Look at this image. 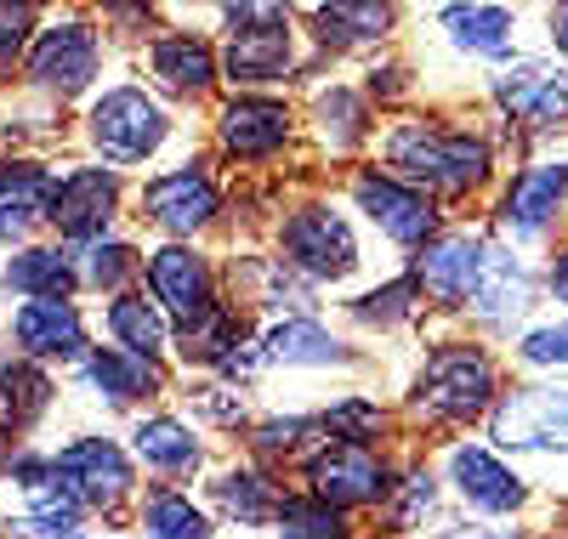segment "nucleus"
<instances>
[{
	"instance_id": "29",
	"label": "nucleus",
	"mask_w": 568,
	"mask_h": 539,
	"mask_svg": "<svg viewBox=\"0 0 568 539\" xmlns=\"http://www.w3.org/2000/svg\"><path fill=\"white\" fill-rule=\"evenodd\" d=\"M484 244H489V227L484 222H449L426 251H415L404 262V273L415 278L426 313H433L438 324H460L466 313V296L471 284H478V262H484Z\"/></svg>"
},
{
	"instance_id": "30",
	"label": "nucleus",
	"mask_w": 568,
	"mask_h": 539,
	"mask_svg": "<svg viewBox=\"0 0 568 539\" xmlns=\"http://www.w3.org/2000/svg\"><path fill=\"white\" fill-rule=\"evenodd\" d=\"M329 318H336L358 347H369V340H409V347H420V335L433 329V313H426L415 278L398 267V273H382L375 284L353 289L347 302L329 307Z\"/></svg>"
},
{
	"instance_id": "23",
	"label": "nucleus",
	"mask_w": 568,
	"mask_h": 539,
	"mask_svg": "<svg viewBox=\"0 0 568 539\" xmlns=\"http://www.w3.org/2000/svg\"><path fill=\"white\" fill-rule=\"evenodd\" d=\"M222 251V284H227V302L240 307L245 318L256 324H273V318H307V313H329V302L307 278H296L284 267L267 238H227L216 244Z\"/></svg>"
},
{
	"instance_id": "1",
	"label": "nucleus",
	"mask_w": 568,
	"mask_h": 539,
	"mask_svg": "<svg viewBox=\"0 0 568 539\" xmlns=\"http://www.w3.org/2000/svg\"><path fill=\"white\" fill-rule=\"evenodd\" d=\"M369 160L393 171L398 182L420 187L433 205H444L449 222H460L466 211L489 205V193L506 176V165L517 160V149L484 109L420 103L398 120H382V136H375Z\"/></svg>"
},
{
	"instance_id": "53",
	"label": "nucleus",
	"mask_w": 568,
	"mask_h": 539,
	"mask_svg": "<svg viewBox=\"0 0 568 539\" xmlns=\"http://www.w3.org/2000/svg\"><path fill=\"white\" fill-rule=\"evenodd\" d=\"M557 517H562V539H568V500H562V506H557Z\"/></svg>"
},
{
	"instance_id": "26",
	"label": "nucleus",
	"mask_w": 568,
	"mask_h": 539,
	"mask_svg": "<svg viewBox=\"0 0 568 539\" xmlns=\"http://www.w3.org/2000/svg\"><path fill=\"white\" fill-rule=\"evenodd\" d=\"M291 488H296L291 477H278V471L256 466L251 455L227 449L216 460V471L200 482V500L211 506V517L227 539H267L284 500H291Z\"/></svg>"
},
{
	"instance_id": "33",
	"label": "nucleus",
	"mask_w": 568,
	"mask_h": 539,
	"mask_svg": "<svg viewBox=\"0 0 568 539\" xmlns=\"http://www.w3.org/2000/svg\"><path fill=\"white\" fill-rule=\"evenodd\" d=\"M318 426L329 444H358V449H409V431L398 415L393 391H375V386H336L313 398Z\"/></svg>"
},
{
	"instance_id": "3",
	"label": "nucleus",
	"mask_w": 568,
	"mask_h": 539,
	"mask_svg": "<svg viewBox=\"0 0 568 539\" xmlns=\"http://www.w3.org/2000/svg\"><path fill=\"white\" fill-rule=\"evenodd\" d=\"M511 369L506 353L478 340L460 324H438L420 335L415 364L398 386V415L409 444L415 437H460V431H484L495 398L506 391Z\"/></svg>"
},
{
	"instance_id": "32",
	"label": "nucleus",
	"mask_w": 568,
	"mask_h": 539,
	"mask_svg": "<svg viewBox=\"0 0 568 539\" xmlns=\"http://www.w3.org/2000/svg\"><path fill=\"white\" fill-rule=\"evenodd\" d=\"M444 522H449V495L438 482V466H433V455H420L409 444L398 455V477L387 488L382 511H375V533H387V539H433Z\"/></svg>"
},
{
	"instance_id": "56",
	"label": "nucleus",
	"mask_w": 568,
	"mask_h": 539,
	"mask_svg": "<svg viewBox=\"0 0 568 539\" xmlns=\"http://www.w3.org/2000/svg\"><path fill=\"white\" fill-rule=\"evenodd\" d=\"M364 539H387V533H364Z\"/></svg>"
},
{
	"instance_id": "2",
	"label": "nucleus",
	"mask_w": 568,
	"mask_h": 539,
	"mask_svg": "<svg viewBox=\"0 0 568 539\" xmlns=\"http://www.w3.org/2000/svg\"><path fill=\"white\" fill-rule=\"evenodd\" d=\"M267 251L296 278H307L329 307L375 284L382 273H398V262L364 233V222L342 200V187L324 176L284 182V200L267 222Z\"/></svg>"
},
{
	"instance_id": "22",
	"label": "nucleus",
	"mask_w": 568,
	"mask_h": 539,
	"mask_svg": "<svg viewBox=\"0 0 568 539\" xmlns=\"http://www.w3.org/2000/svg\"><path fill=\"white\" fill-rule=\"evenodd\" d=\"M142 289H149V302L176 324V335L194 329V324H205L227 302L222 251H216V244L149 238V256H142Z\"/></svg>"
},
{
	"instance_id": "36",
	"label": "nucleus",
	"mask_w": 568,
	"mask_h": 539,
	"mask_svg": "<svg viewBox=\"0 0 568 539\" xmlns=\"http://www.w3.org/2000/svg\"><path fill=\"white\" fill-rule=\"evenodd\" d=\"M324 444V426L313 404H262V415L251 420V431L240 437V455H251L256 466L296 477L302 460Z\"/></svg>"
},
{
	"instance_id": "42",
	"label": "nucleus",
	"mask_w": 568,
	"mask_h": 539,
	"mask_svg": "<svg viewBox=\"0 0 568 539\" xmlns=\"http://www.w3.org/2000/svg\"><path fill=\"white\" fill-rule=\"evenodd\" d=\"M353 80L364 85V96L375 103L382 120H398L409 109L426 103V80H420V63L409 58V45H387V52H375L353 69Z\"/></svg>"
},
{
	"instance_id": "20",
	"label": "nucleus",
	"mask_w": 568,
	"mask_h": 539,
	"mask_svg": "<svg viewBox=\"0 0 568 539\" xmlns=\"http://www.w3.org/2000/svg\"><path fill=\"white\" fill-rule=\"evenodd\" d=\"M478 437L517 466L524 460H568V380L511 375Z\"/></svg>"
},
{
	"instance_id": "27",
	"label": "nucleus",
	"mask_w": 568,
	"mask_h": 539,
	"mask_svg": "<svg viewBox=\"0 0 568 539\" xmlns=\"http://www.w3.org/2000/svg\"><path fill=\"white\" fill-rule=\"evenodd\" d=\"M131 176L91 165V160H63V182H58V211H52V238L80 251V244H98L109 233L131 227Z\"/></svg>"
},
{
	"instance_id": "13",
	"label": "nucleus",
	"mask_w": 568,
	"mask_h": 539,
	"mask_svg": "<svg viewBox=\"0 0 568 539\" xmlns=\"http://www.w3.org/2000/svg\"><path fill=\"white\" fill-rule=\"evenodd\" d=\"M420 23L426 29H415L420 34L415 58L444 52L449 69H460V74L471 69L478 85H484L489 69L511 63L517 52H529V34H524L529 12L524 7H500V0H444V7H426Z\"/></svg>"
},
{
	"instance_id": "4",
	"label": "nucleus",
	"mask_w": 568,
	"mask_h": 539,
	"mask_svg": "<svg viewBox=\"0 0 568 539\" xmlns=\"http://www.w3.org/2000/svg\"><path fill=\"white\" fill-rule=\"evenodd\" d=\"M205 149V120L171 109L165 96H154L136 80L131 63L114 69V80L91 96L85 109H74V160L109 165L131 182L154 176L187 154Z\"/></svg>"
},
{
	"instance_id": "15",
	"label": "nucleus",
	"mask_w": 568,
	"mask_h": 539,
	"mask_svg": "<svg viewBox=\"0 0 568 539\" xmlns=\"http://www.w3.org/2000/svg\"><path fill=\"white\" fill-rule=\"evenodd\" d=\"M535 318H546V278H540V256H524L500 244L489 233L484 244V262H478V284L466 296V313H460V329H471L489 347H511Z\"/></svg>"
},
{
	"instance_id": "14",
	"label": "nucleus",
	"mask_w": 568,
	"mask_h": 539,
	"mask_svg": "<svg viewBox=\"0 0 568 539\" xmlns=\"http://www.w3.org/2000/svg\"><path fill=\"white\" fill-rule=\"evenodd\" d=\"M336 187H342V200L353 205V216L364 222V233L382 244L398 267H404L415 251H426V244L449 227V211H444V205H433L420 187L398 182L393 171H382L375 160L342 171Z\"/></svg>"
},
{
	"instance_id": "38",
	"label": "nucleus",
	"mask_w": 568,
	"mask_h": 539,
	"mask_svg": "<svg viewBox=\"0 0 568 539\" xmlns=\"http://www.w3.org/2000/svg\"><path fill=\"white\" fill-rule=\"evenodd\" d=\"M69 409V391L58 369H40L23 358L0 364V431L7 437H40Z\"/></svg>"
},
{
	"instance_id": "45",
	"label": "nucleus",
	"mask_w": 568,
	"mask_h": 539,
	"mask_svg": "<svg viewBox=\"0 0 568 539\" xmlns=\"http://www.w3.org/2000/svg\"><path fill=\"white\" fill-rule=\"evenodd\" d=\"M267 539H364V522L313 500V495H302V488H291V500H284Z\"/></svg>"
},
{
	"instance_id": "24",
	"label": "nucleus",
	"mask_w": 568,
	"mask_h": 539,
	"mask_svg": "<svg viewBox=\"0 0 568 539\" xmlns=\"http://www.w3.org/2000/svg\"><path fill=\"white\" fill-rule=\"evenodd\" d=\"M302 29L324 69H358L387 45H404L409 7H398V0H307Z\"/></svg>"
},
{
	"instance_id": "12",
	"label": "nucleus",
	"mask_w": 568,
	"mask_h": 539,
	"mask_svg": "<svg viewBox=\"0 0 568 539\" xmlns=\"http://www.w3.org/2000/svg\"><path fill=\"white\" fill-rule=\"evenodd\" d=\"M52 471L98 528H125L142 500V471L125 449L120 426H91V420L69 426L52 444Z\"/></svg>"
},
{
	"instance_id": "34",
	"label": "nucleus",
	"mask_w": 568,
	"mask_h": 539,
	"mask_svg": "<svg viewBox=\"0 0 568 539\" xmlns=\"http://www.w3.org/2000/svg\"><path fill=\"white\" fill-rule=\"evenodd\" d=\"M18 302H80V267L69 244L45 233L23 251L0 256V307H18Z\"/></svg>"
},
{
	"instance_id": "50",
	"label": "nucleus",
	"mask_w": 568,
	"mask_h": 539,
	"mask_svg": "<svg viewBox=\"0 0 568 539\" xmlns=\"http://www.w3.org/2000/svg\"><path fill=\"white\" fill-rule=\"evenodd\" d=\"M540 52H551L557 63H568V0L540 7Z\"/></svg>"
},
{
	"instance_id": "16",
	"label": "nucleus",
	"mask_w": 568,
	"mask_h": 539,
	"mask_svg": "<svg viewBox=\"0 0 568 539\" xmlns=\"http://www.w3.org/2000/svg\"><path fill=\"white\" fill-rule=\"evenodd\" d=\"M262 353H267V386L273 380H324L336 391V386H369V375H375V353L358 347L329 313L262 324Z\"/></svg>"
},
{
	"instance_id": "37",
	"label": "nucleus",
	"mask_w": 568,
	"mask_h": 539,
	"mask_svg": "<svg viewBox=\"0 0 568 539\" xmlns=\"http://www.w3.org/2000/svg\"><path fill=\"white\" fill-rule=\"evenodd\" d=\"M91 318H98V340H109V347L176 369V324L149 302L142 284L125 289V296H114V302H103V307H91Z\"/></svg>"
},
{
	"instance_id": "17",
	"label": "nucleus",
	"mask_w": 568,
	"mask_h": 539,
	"mask_svg": "<svg viewBox=\"0 0 568 539\" xmlns=\"http://www.w3.org/2000/svg\"><path fill=\"white\" fill-rule=\"evenodd\" d=\"M222 85L227 91H278V96H296L324 63L313 52V40L302 29V7L291 0V12L240 29V34H222Z\"/></svg>"
},
{
	"instance_id": "5",
	"label": "nucleus",
	"mask_w": 568,
	"mask_h": 539,
	"mask_svg": "<svg viewBox=\"0 0 568 539\" xmlns=\"http://www.w3.org/2000/svg\"><path fill=\"white\" fill-rule=\"evenodd\" d=\"M205 154L233 182H296L307 171L302 109L278 91H222L205 109Z\"/></svg>"
},
{
	"instance_id": "8",
	"label": "nucleus",
	"mask_w": 568,
	"mask_h": 539,
	"mask_svg": "<svg viewBox=\"0 0 568 539\" xmlns=\"http://www.w3.org/2000/svg\"><path fill=\"white\" fill-rule=\"evenodd\" d=\"M478 109L506 131L517 160L535 149H557V142H568V63L529 45V52L484 74Z\"/></svg>"
},
{
	"instance_id": "47",
	"label": "nucleus",
	"mask_w": 568,
	"mask_h": 539,
	"mask_svg": "<svg viewBox=\"0 0 568 539\" xmlns=\"http://www.w3.org/2000/svg\"><path fill=\"white\" fill-rule=\"evenodd\" d=\"M40 18H45V7H34V0H0V96L18 85V69L34 45Z\"/></svg>"
},
{
	"instance_id": "43",
	"label": "nucleus",
	"mask_w": 568,
	"mask_h": 539,
	"mask_svg": "<svg viewBox=\"0 0 568 539\" xmlns=\"http://www.w3.org/2000/svg\"><path fill=\"white\" fill-rule=\"evenodd\" d=\"M256 329V318H245L233 302H222L205 324H194V329H182L176 335V369H194V375H211L240 340Z\"/></svg>"
},
{
	"instance_id": "54",
	"label": "nucleus",
	"mask_w": 568,
	"mask_h": 539,
	"mask_svg": "<svg viewBox=\"0 0 568 539\" xmlns=\"http://www.w3.org/2000/svg\"><path fill=\"white\" fill-rule=\"evenodd\" d=\"M7 358H12V353H7V335H0V364H7Z\"/></svg>"
},
{
	"instance_id": "31",
	"label": "nucleus",
	"mask_w": 568,
	"mask_h": 539,
	"mask_svg": "<svg viewBox=\"0 0 568 539\" xmlns=\"http://www.w3.org/2000/svg\"><path fill=\"white\" fill-rule=\"evenodd\" d=\"M58 182H63V160L0 154V256L52 233Z\"/></svg>"
},
{
	"instance_id": "39",
	"label": "nucleus",
	"mask_w": 568,
	"mask_h": 539,
	"mask_svg": "<svg viewBox=\"0 0 568 539\" xmlns=\"http://www.w3.org/2000/svg\"><path fill=\"white\" fill-rule=\"evenodd\" d=\"M69 149H74V114L40 103V96H23V91L0 96V154L69 160Z\"/></svg>"
},
{
	"instance_id": "25",
	"label": "nucleus",
	"mask_w": 568,
	"mask_h": 539,
	"mask_svg": "<svg viewBox=\"0 0 568 539\" xmlns=\"http://www.w3.org/2000/svg\"><path fill=\"white\" fill-rule=\"evenodd\" d=\"M398 455L404 449H358V444H324L302 460V471L291 477L302 495L324 500V506H336L347 517H375L387 500V488L398 477Z\"/></svg>"
},
{
	"instance_id": "28",
	"label": "nucleus",
	"mask_w": 568,
	"mask_h": 539,
	"mask_svg": "<svg viewBox=\"0 0 568 539\" xmlns=\"http://www.w3.org/2000/svg\"><path fill=\"white\" fill-rule=\"evenodd\" d=\"M0 335H7L12 358L69 375L98 347V318H91L85 302H18V307H0Z\"/></svg>"
},
{
	"instance_id": "18",
	"label": "nucleus",
	"mask_w": 568,
	"mask_h": 539,
	"mask_svg": "<svg viewBox=\"0 0 568 539\" xmlns=\"http://www.w3.org/2000/svg\"><path fill=\"white\" fill-rule=\"evenodd\" d=\"M171 386H176V369L165 364H149V358H131L109 340H98L69 375H63V391H69V409H85L91 426H109V420H131L154 404H171Z\"/></svg>"
},
{
	"instance_id": "6",
	"label": "nucleus",
	"mask_w": 568,
	"mask_h": 539,
	"mask_svg": "<svg viewBox=\"0 0 568 539\" xmlns=\"http://www.w3.org/2000/svg\"><path fill=\"white\" fill-rule=\"evenodd\" d=\"M120 63H131V58L114 52V40L103 34V23H98L91 7H45L12 91L40 96V103L74 114L114 80Z\"/></svg>"
},
{
	"instance_id": "48",
	"label": "nucleus",
	"mask_w": 568,
	"mask_h": 539,
	"mask_svg": "<svg viewBox=\"0 0 568 539\" xmlns=\"http://www.w3.org/2000/svg\"><path fill=\"white\" fill-rule=\"evenodd\" d=\"M85 511H0V539H98Z\"/></svg>"
},
{
	"instance_id": "7",
	"label": "nucleus",
	"mask_w": 568,
	"mask_h": 539,
	"mask_svg": "<svg viewBox=\"0 0 568 539\" xmlns=\"http://www.w3.org/2000/svg\"><path fill=\"white\" fill-rule=\"evenodd\" d=\"M131 227L171 244H222L233 227V176L200 149L131 187Z\"/></svg>"
},
{
	"instance_id": "11",
	"label": "nucleus",
	"mask_w": 568,
	"mask_h": 539,
	"mask_svg": "<svg viewBox=\"0 0 568 539\" xmlns=\"http://www.w3.org/2000/svg\"><path fill=\"white\" fill-rule=\"evenodd\" d=\"M302 142H307V171L336 182L342 171L364 165L375 154V136H382V114L364 96V85L353 80V69H318L302 91Z\"/></svg>"
},
{
	"instance_id": "9",
	"label": "nucleus",
	"mask_w": 568,
	"mask_h": 539,
	"mask_svg": "<svg viewBox=\"0 0 568 539\" xmlns=\"http://www.w3.org/2000/svg\"><path fill=\"white\" fill-rule=\"evenodd\" d=\"M438 482L449 495V511L466 522H489V528H524L540 511V488L535 477L506 460L500 449H489L478 431H460V437H438L433 449Z\"/></svg>"
},
{
	"instance_id": "19",
	"label": "nucleus",
	"mask_w": 568,
	"mask_h": 539,
	"mask_svg": "<svg viewBox=\"0 0 568 539\" xmlns=\"http://www.w3.org/2000/svg\"><path fill=\"white\" fill-rule=\"evenodd\" d=\"M131 69H136V80L149 85L154 96H165L171 109L200 114V120H205V109L216 103V96L227 91L222 85V45L200 23H165L131 58Z\"/></svg>"
},
{
	"instance_id": "51",
	"label": "nucleus",
	"mask_w": 568,
	"mask_h": 539,
	"mask_svg": "<svg viewBox=\"0 0 568 539\" xmlns=\"http://www.w3.org/2000/svg\"><path fill=\"white\" fill-rule=\"evenodd\" d=\"M433 539H535V533H529V528H489V522H466V517H455V511H449V522H444Z\"/></svg>"
},
{
	"instance_id": "21",
	"label": "nucleus",
	"mask_w": 568,
	"mask_h": 539,
	"mask_svg": "<svg viewBox=\"0 0 568 539\" xmlns=\"http://www.w3.org/2000/svg\"><path fill=\"white\" fill-rule=\"evenodd\" d=\"M120 437H125V449H131L142 482H165V488H200L216 471V460L227 455L176 404H154V409L131 415L120 426Z\"/></svg>"
},
{
	"instance_id": "44",
	"label": "nucleus",
	"mask_w": 568,
	"mask_h": 539,
	"mask_svg": "<svg viewBox=\"0 0 568 539\" xmlns=\"http://www.w3.org/2000/svg\"><path fill=\"white\" fill-rule=\"evenodd\" d=\"M506 369L524 380H568V318L546 313L506 347Z\"/></svg>"
},
{
	"instance_id": "35",
	"label": "nucleus",
	"mask_w": 568,
	"mask_h": 539,
	"mask_svg": "<svg viewBox=\"0 0 568 539\" xmlns=\"http://www.w3.org/2000/svg\"><path fill=\"white\" fill-rule=\"evenodd\" d=\"M171 404L194 420L211 444H222V449H240V437H245L251 420L262 415L256 391H240V386H227V380H216V375H194V369H176Z\"/></svg>"
},
{
	"instance_id": "40",
	"label": "nucleus",
	"mask_w": 568,
	"mask_h": 539,
	"mask_svg": "<svg viewBox=\"0 0 568 539\" xmlns=\"http://www.w3.org/2000/svg\"><path fill=\"white\" fill-rule=\"evenodd\" d=\"M131 539H227L200 500V488H165V482H142V500L125 522Z\"/></svg>"
},
{
	"instance_id": "55",
	"label": "nucleus",
	"mask_w": 568,
	"mask_h": 539,
	"mask_svg": "<svg viewBox=\"0 0 568 539\" xmlns=\"http://www.w3.org/2000/svg\"><path fill=\"white\" fill-rule=\"evenodd\" d=\"M535 539H562V533H535Z\"/></svg>"
},
{
	"instance_id": "41",
	"label": "nucleus",
	"mask_w": 568,
	"mask_h": 539,
	"mask_svg": "<svg viewBox=\"0 0 568 539\" xmlns=\"http://www.w3.org/2000/svg\"><path fill=\"white\" fill-rule=\"evenodd\" d=\"M142 256H149V238H142L136 227L109 233V238H98V244H80V251H74L80 302H85V307H103V302L125 296V289H136V284H142Z\"/></svg>"
},
{
	"instance_id": "52",
	"label": "nucleus",
	"mask_w": 568,
	"mask_h": 539,
	"mask_svg": "<svg viewBox=\"0 0 568 539\" xmlns=\"http://www.w3.org/2000/svg\"><path fill=\"white\" fill-rule=\"evenodd\" d=\"M98 539H131V533H125V528H103Z\"/></svg>"
},
{
	"instance_id": "49",
	"label": "nucleus",
	"mask_w": 568,
	"mask_h": 539,
	"mask_svg": "<svg viewBox=\"0 0 568 539\" xmlns=\"http://www.w3.org/2000/svg\"><path fill=\"white\" fill-rule=\"evenodd\" d=\"M540 278H546V307L557 318H568V233L540 256Z\"/></svg>"
},
{
	"instance_id": "10",
	"label": "nucleus",
	"mask_w": 568,
	"mask_h": 539,
	"mask_svg": "<svg viewBox=\"0 0 568 539\" xmlns=\"http://www.w3.org/2000/svg\"><path fill=\"white\" fill-rule=\"evenodd\" d=\"M484 227L524 256L551 251L568 233V142L535 149L506 165V176L495 182L489 205H484Z\"/></svg>"
},
{
	"instance_id": "46",
	"label": "nucleus",
	"mask_w": 568,
	"mask_h": 539,
	"mask_svg": "<svg viewBox=\"0 0 568 539\" xmlns=\"http://www.w3.org/2000/svg\"><path fill=\"white\" fill-rule=\"evenodd\" d=\"M91 12H98V23L114 40L120 58H136L142 45L165 29V7H154V0H103V7H91Z\"/></svg>"
}]
</instances>
